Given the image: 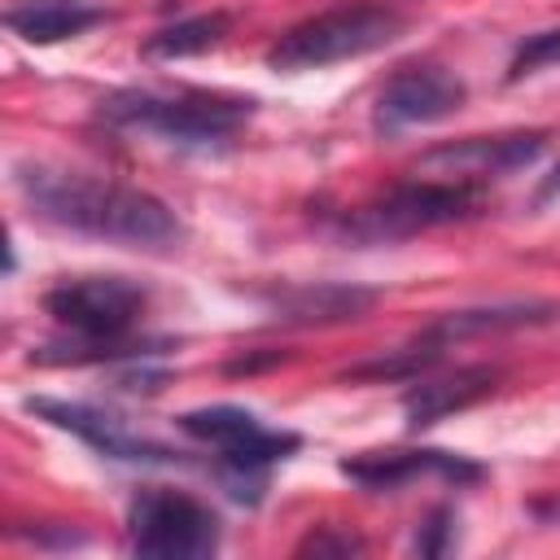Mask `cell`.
I'll return each mask as SVG.
<instances>
[{
    "label": "cell",
    "instance_id": "30bf717a",
    "mask_svg": "<svg viewBox=\"0 0 560 560\" xmlns=\"http://www.w3.org/2000/svg\"><path fill=\"white\" fill-rule=\"evenodd\" d=\"M35 416H44L48 424L83 438L92 451L109 455V459H140V464H166L175 459L162 442L153 438H140L136 429H127L118 416L101 411V407H88V402H66V398H31L26 402Z\"/></svg>",
    "mask_w": 560,
    "mask_h": 560
},
{
    "label": "cell",
    "instance_id": "9c48e42d",
    "mask_svg": "<svg viewBox=\"0 0 560 560\" xmlns=\"http://www.w3.org/2000/svg\"><path fill=\"white\" fill-rule=\"evenodd\" d=\"M547 136L542 131H508V136H468V140H451L438 144L420 158V171L429 175H446L459 184H486L499 175H512L521 166H529L542 153Z\"/></svg>",
    "mask_w": 560,
    "mask_h": 560
},
{
    "label": "cell",
    "instance_id": "5b68a950",
    "mask_svg": "<svg viewBox=\"0 0 560 560\" xmlns=\"http://www.w3.org/2000/svg\"><path fill=\"white\" fill-rule=\"evenodd\" d=\"M179 429L219 451V477L245 503H258L267 486V468L289 459L302 442L298 433L258 424V416L245 407H197L179 416Z\"/></svg>",
    "mask_w": 560,
    "mask_h": 560
},
{
    "label": "cell",
    "instance_id": "ffe728a7",
    "mask_svg": "<svg viewBox=\"0 0 560 560\" xmlns=\"http://www.w3.org/2000/svg\"><path fill=\"white\" fill-rule=\"evenodd\" d=\"M556 192H560V166H556V171H551V175H547V179H542V184H538V197H534V201H538V206H542V201H551V197H556Z\"/></svg>",
    "mask_w": 560,
    "mask_h": 560
},
{
    "label": "cell",
    "instance_id": "8fae6325",
    "mask_svg": "<svg viewBox=\"0 0 560 560\" xmlns=\"http://www.w3.org/2000/svg\"><path fill=\"white\" fill-rule=\"evenodd\" d=\"M341 472L354 477L368 490H394V486H402L411 477H424V472H438L455 486H468V481H481L486 468L464 459V455H451V451H372V455L346 459Z\"/></svg>",
    "mask_w": 560,
    "mask_h": 560
},
{
    "label": "cell",
    "instance_id": "d6986e66",
    "mask_svg": "<svg viewBox=\"0 0 560 560\" xmlns=\"http://www.w3.org/2000/svg\"><path fill=\"white\" fill-rule=\"evenodd\" d=\"M451 512L446 508H438L424 525H420V534H416V551H424V556H442L446 547H451Z\"/></svg>",
    "mask_w": 560,
    "mask_h": 560
},
{
    "label": "cell",
    "instance_id": "4fadbf2b",
    "mask_svg": "<svg viewBox=\"0 0 560 560\" xmlns=\"http://www.w3.org/2000/svg\"><path fill=\"white\" fill-rule=\"evenodd\" d=\"M560 306L556 302H499V306H468V311H446L438 315L429 328H420L424 341H433L438 350H451L455 341L468 337H486V332H512V328H534L556 319Z\"/></svg>",
    "mask_w": 560,
    "mask_h": 560
},
{
    "label": "cell",
    "instance_id": "3957f363",
    "mask_svg": "<svg viewBox=\"0 0 560 560\" xmlns=\"http://www.w3.org/2000/svg\"><path fill=\"white\" fill-rule=\"evenodd\" d=\"M402 26H407V18L394 4H376V0L337 4V9H324V13L289 26L267 48V66L271 70H319L332 61H350V57L394 44L402 35Z\"/></svg>",
    "mask_w": 560,
    "mask_h": 560
},
{
    "label": "cell",
    "instance_id": "277c9868",
    "mask_svg": "<svg viewBox=\"0 0 560 560\" xmlns=\"http://www.w3.org/2000/svg\"><path fill=\"white\" fill-rule=\"evenodd\" d=\"M101 118L179 144H219L254 118V101L223 92H114L101 101Z\"/></svg>",
    "mask_w": 560,
    "mask_h": 560
},
{
    "label": "cell",
    "instance_id": "ac0fdd59",
    "mask_svg": "<svg viewBox=\"0 0 560 560\" xmlns=\"http://www.w3.org/2000/svg\"><path fill=\"white\" fill-rule=\"evenodd\" d=\"M350 551H363V542L354 534H332L328 525L298 542V556H350Z\"/></svg>",
    "mask_w": 560,
    "mask_h": 560
},
{
    "label": "cell",
    "instance_id": "e0dca14e",
    "mask_svg": "<svg viewBox=\"0 0 560 560\" xmlns=\"http://www.w3.org/2000/svg\"><path fill=\"white\" fill-rule=\"evenodd\" d=\"M547 61H560V26H556V31H538V35H529V39L516 48V57H512L508 79H525V74H534V70L547 66Z\"/></svg>",
    "mask_w": 560,
    "mask_h": 560
},
{
    "label": "cell",
    "instance_id": "2e32d148",
    "mask_svg": "<svg viewBox=\"0 0 560 560\" xmlns=\"http://www.w3.org/2000/svg\"><path fill=\"white\" fill-rule=\"evenodd\" d=\"M228 31H232V13L214 9V13H197V18H184V22H175V26L153 31V35L144 39V48H140V52H144V57H153V61L197 57V52L219 48V44L228 39Z\"/></svg>",
    "mask_w": 560,
    "mask_h": 560
},
{
    "label": "cell",
    "instance_id": "52a82bcc",
    "mask_svg": "<svg viewBox=\"0 0 560 560\" xmlns=\"http://www.w3.org/2000/svg\"><path fill=\"white\" fill-rule=\"evenodd\" d=\"M127 542L153 560H201L219 547V516L179 490H140L127 512Z\"/></svg>",
    "mask_w": 560,
    "mask_h": 560
},
{
    "label": "cell",
    "instance_id": "44dd1931",
    "mask_svg": "<svg viewBox=\"0 0 560 560\" xmlns=\"http://www.w3.org/2000/svg\"><path fill=\"white\" fill-rule=\"evenodd\" d=\"M534 512H538V516H560V490H556V494H551L547 503H538Z\"/></svg>",
    "mask_w": 560,
    "mask_h": 560
},
{
    "label": "cell",
    "instance_id": "7c38bea8",
    "mask_svg": "<svg viewBox=\"0 0 560 560\" xmlns=\"http://www.w3.org/2000/svg\"><path fill=\"white\" fill-rule=\"evenodd\" d=\"M499 376H503L499 368H490V363H472V368H455L451 376L416 381V385L402 394L407 424H411V429H424V424H438V420L451 416V411H464V407L481 402L486 394H494Z\"/></svg>",
    "mask_w": 560,
    "mask_h": 560
},
{
    "label": "cell",
    "instance_id": "7a4b0ae2",
    "mask_svg": "<svg viewBox=\"0 0 560 560\" xmlns=\"http://www.w3.org/2000/svg\"><path fill=\"white\" fill-rule=\"evenodd\" d=\"M44 311L74 332V346H48L31 359L79 363V359H122L136 354L131 328L144 315V289L127 276H74L44 293Z\"/></svg>",
    "mask_w": 560,
    "mask_h": 560
},
{
    "label": "cell",
    "instance_id": "6da1fadb",
    "mask_svg": "<svg viewBox=\"0 0 560 560\" xmlns=\"http://www.w3.org/2000/svg\"><path fill=\"white\" fill-rule=\"evenodd\" d=\"M18 188L31 206V214L96 236V241H118V245H140V249H166L184 236L175 210L158 201L144 188L96 179L83 171H61V166H18Z\"/></svg>",
    "mask_w": 560,
    "mask_h": 560
},
{
    "label": "cell",
    "instance_id": "5bb4252c",
    "mask_svg": "<svg viewBox=\"0 0 560 560\" xmlns=\"http://www.w3.org/2000/svg\"><path fill=\"white\" fill-rule=\"evenodd\" d=\"M372 302H376V293L359 289V284H311V289L280 293L276 311L289 324H341V319H359Z\"/></svg>",
    "mask_w": 560,
    "mask_h": 560
},
{
    "label": "cell",
    "instance_id": "ba28073f",
    "mask_svg": "<svg viewBox=\"0 0 560 560\" xmlns=\"http://www.w3.org/2000/svg\"><path fill=\"white\" fill-rule=\"evenodd\" d=\"M464 101H468V88H464V79L455 70H446L438 61H411V66H398L385 79V88L376 92L372 122H376V131L394 136L402 127L442 122Z\"/></svg>",
    "mask_w": 560,
    "mask_h": 560
},
{
    "label": "cell",
    "instance_id": "8992f818",
    "mask_svg": "<svg viewBox=\"0 0 560 560\" xmlns=\"http://www.w3.org/2000/svg\"><path fill=\"white\" fill-rule=\"evenodd\" d=\"M481 206V184H459V179H407L381 192L376 201L359 206L346 219V232L359 241H398L416 236L442 223H459L477 214Z\"/></svg>",
    "mask_w": 560,
    "mask_h": 560
},
{
    "label": "cell",
    "instance_id": "9a60e30c",
    "mask_svg": "<svg viewBox=\"0 0 560 560\" xmlns=\"http://www.w3.org/2000/svg\"><path fill=\"white\" fill-rule=\"evenodd\" d=\"M101 18H105L101 9H88L74 0H44V4H26V9H9L4 26L13 35H22L26 44H57V39L92 31Z\"/></svg>",
    "mask_w": 560,
    "mask_h": 560
}]
</instances>
